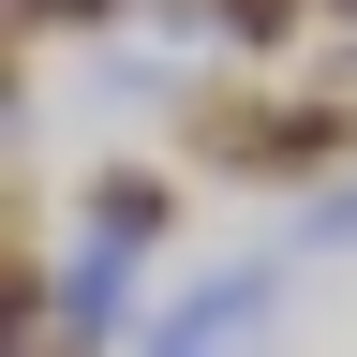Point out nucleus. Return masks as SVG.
<instances>
[{
    "instance_id": "1",
    "label": "nucleus",
    "mask_w": 357,
    "mask_h": 357,
    "mask_svg": "<svg viewBox=\"0 0 357 357\" xmlns=\"http://www.w3.org/2000/svg\"><path fill=\"white\" fill-rule=\"evenodd\" d=\"M89 223H105V253H149V238H164V223H178V194H164V178H149V164H119V178H105V194H89Z\"/></svg>"
},
{
    "instance_id": "2",
    "label": "nucleus",
    "mask_w": 357,
    "mask_h": 357,
    "mask_svg": "<svg viewBox=\"0 0 357 357\" xmlns=\"http://www.w3.org/2000/svg\"><path fill=\"white\" fill-rule=\"evenodd\" d=\"M15 15H30V30H45V15H60V30H75V15H119V0H15Z\"/></svg>"
}]
</instances>
